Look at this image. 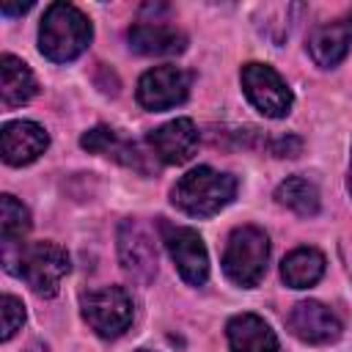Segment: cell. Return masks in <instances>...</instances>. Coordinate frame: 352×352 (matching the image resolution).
Instances as JSON below:
<instances>
[{
	"label": "cell",
	"instance_id": "17",
	"mask_svg": "<svg viewBox=\"0 0 352 352\" xmlns=\"http://www.w3.org/2000/svg\"><path fill=\"white\" fill-rule=\"evenodd\" d=\"M38 85L33 72L14 55H3L0 58V99L3 107H19L25 102H30L36 96Z\"/></svg>",
	"mask_w": 352,
	"mask_h": 352
},
{
	"label": "cell",
	"instance_id": "15",
	"mask_svg": "<svg viewBox=\"0 0 352 352\" xmlns=\"http://www.w3.org/2000/svg\"><path fill=\"white\" fill-rule=\"evenodd\" d=\"M231 352H278L272 327L256 314H239L226 324Z\"/></svg>",
	"mask_w": 352,
	"mask_h": 352
},
{
	"label": "cell",
	"instance_id": "7",
	"mask_svg": "<svg viewBox=\"0 0 352 352\" xmlns=\"http://www.w3.org/2000/svg\"><path fill=\"white\" fill-rule=\"evenodd\" d=\"M160 231H162V242H165L179 275L190 286H204L209 278V256H206V245H204L201 234L187 226H170L165 220L160 223Z\"/></svg>",
	"mask_w": 352,
	"mask_h": 352
},
{
	"label": "cell",
	"instance_id": "4",
	"mask_svg": "<svg viewBox=\"0 0 352 352\" xmlns=\"http://www.w3.org/2000/svg\"><path fill=\"white\" fill-rule=\"evenodd\" d=\"M270 258V239L258 226L234 228L223 250V272L242 289L258 286Z\"/></svg>",
	"mask_w": 352,
	"mask_h": 352
},
{
	"label": "cell",
	"instance_id": "2",
	"mask_svg": "<svg viewBox=\"0 0 352 352\" xmlns=\"http://www.w3.org/2000/svg\"><path fill=\"white\" fill-rule=\"evenodd\" d=\"M91 36H94L91 22L77 6L52 3L47 6L38 25V50L50 60L66 63L85 52V47L91 44Z\"/></svg>",
	"mask_w": 352,
	"mask_h": 352
},
{
	"label": "cell",
	"instance_id": "23",
	"mask_svg": "<svg viewBox=\"0 0 352 352\" xmlns=\"http://www.w3.org/2000/svg\"><path fill=\"white\" fill-rule=\"evenodd\" d=\"M30 6H33V3H19V6L3 3V6H0V11H3L6 16H14V14H25V11H30Z\"/></svg>",
	"mask_w": 352,
	"mask_h": 352
},
{
	"label": "cell",
	"instance_id": "10",
	"mask_svg": "<svg viewBox=\"0 0 352 352\" xmlns=\"http://www.w3.org/2000/svg\"><path fill=\"white\" fill-rule=\"evenodd\" d=\"M286 327L292 330V336H297L305 344H333L341 336L338 316L316 300L297 302L286 316Z\"/></svg>",
	"mask_w": 352,
	"mask_h": 352
},
{
	"label": "cell",
	"instance_id": "8",
	"mask_svg": "<svg viewBox=\"0 0 352 352\" xmlns=\"http://www.w3.org/2000/svg\"><path fill=\"white\" fill-rule=\"evenodd\" d=\"M190 82L192 74L179 66H154L138 80V102L151 113L176 107L187 99Z\"/></svg>",
	"mask_w": 352,
	"mask_h": 352
},
{
	"label": "cell",
	"instance_id": "13",
	"mask_svg": "<svg viewBox=\"0 0 352 352\" xmlns=\"http://www.w3.org/2000/svg\"><path fill=\"white\" fill-rule=\"evenodd\" d=\"M349 44H352V8L333 22L316 25L308 36V52L324 69L341 63L349 52Z\"/></svg>",
	"mask_w": 352,
	"mask_h": 352
},
{
	"label": "cell",
	"instance_id": "19",
	"mask_svg": "<svg viewBox=\"0 0 352 352\" xmlns=\"http://www.w3.org/2000/svg\"><path fill=\"white\" fill-rule=\"evenodd\" d=\"M275 198L278 204H283L300 217H314L319 212V190L314 182L302 176H289L286 182H280L275 190Z\"/></svg>",
	"mask_w": 352,
	"mask_h": 352
},
{
	"label": "cell",
	"instance_id": "3",
	"mask_svg": "<svg viewBox=\"0 0 352 352\" xmlns=\"http://www.w3.org/2000/svg\"><path fill=\"white\" fill-rule=\"evenodd\" d=\"M234 195H236V179L228 173H220L209 165L192 168L170 190L173 206H179L182 212H187L192 217L217 214L226 204H231Z\"/></svg>",
	"mask_w": 352,
	"mask_h": 352
},
{
	"label": "cell",
	"instance_id": "25",
	"mask_svg": "<svg viewBox=\"0 0 352 352\" xmlns=\"http://www.w3.org/2000/svg\"><path fill=\"white\" fill-rule=\"evenodd\" d=\"M138 352H148V349H138Z\"/></svg>",
	"mask_w": 352,
	"mask_h": 352
},
{
	"label": "cell",
	"instance_id": "1",
	"mask_svg": "<svg viewBox=\"0 0 352 352\" xmlns=\"http://www.w3.org/2000/svg\"><path fill=\"white\" fill-rule=\"evenodd\" d=\"M6 270L19 275L38 297H52L69 272V253L55 242H16L3 245Z\"/></svg>",
	"mask_w": 352,
	"mask_h": 352
},
{
	"label": "cell",
	"instance_id": "18",
	"mask_svg": "<svg viewBox=\"0 0 352 352\" xmlns=\"http://www.w3.org/2000/svg\"><path fill=\"white\" fill-rule=\"evenodd\" d=\"M280 275H283L286 286L308 289L324 275V256L319 250H314V248H297L283 258Z\"/></svg>",
	"mask_w": 352,
	"mask_h": 352
},
{
	"label": "cell",
	"instance_id": "22",
	"mask_svg": "<svg viewBox=\"0 0 352 352\" xmlns=\"http://www.w3.org/2000/svg\"><path fill=\"white\" fill-rule=\"evenodd\" d=\"M300 148H302L300 138H278V140L272 143V151H275L278 157H297Z\"/></svg>",
	"mask_w": 352,
	"mask_h": 352
},
{
	"label": "cell",
	"instance_id": "14",
	"mask_svg": "<svg viewBox=\"0 0 352 352\" xmlns=\"http://www.w3.org/2000/svg\"><path fill=\"white\" fill-rule=\"evenodd\" d=\"M126 41L140 55H179L187 47V36L170 25L160 22H138L129 28Z\"/></svg>",
	"mask_w": 352,
	"mask_h": 352
},
{
	"label": "cell",
	"instance_id": "16",
	"mask_svg": "<svg viewBox=\"0 0 352 352\" xmlns=\"http://www.w3.org/2000/svg\"><path fill=\"white\" fill-rule=\"evenodd\" d=\"M80 143H82V148L96 151V154H104V157H110V160H116V162H121V165H126V168L146 170L140 148H138L135 143L124 140V138H121L116 129H110V126H94V129H88V132L80 138Z\"/></svg>",
	"mask_w": 352,
	"mask_h": 352
},
{
	"label": "cell",
	"instance_id": "6",
	"mask_svg": "<svg viewBox=\"0 0 352 352\" xmlns=\"http://www.w3.org/2000/svg\"><path fill=\"white\" fill-rule=\"evenodd\" d=\"M242 91L250 99V104L270 118L289 116L292 102H294L286 80L267 63H245L242 66Z\"/></svg>",
	"mask_w": 352,
	"mask_h": 352
},
{
	"label": "cell",
	"instance_id": "11",
	"mask_svg": "<svg viewBox=\"0 0 352 352\" xmlns=\"http://www.w3.org/2000/svg\"><path fill=\"white\" fill-rule=\"evenodd\" d=\"M148 146L165 165H182L195 154L198 129L190 118H173L148 135Z\"/></svg>",
	"mask_w": 352,
	"mask_h": 352
},
{
	"label": "cell",
	"instance_id": "9",
	"mask_svg": "<svg viewBox=\"0 0 352 352\" xmlns=\"http://www.w3.org/2000/svg\"><path fill=\"white\" fill-rule=\"evenodd\" d=\"M118 258L124 270L138 278L140 283H148L157 272V248L151 234L140 220H124L118 228Z\"/></svg>",
	"mask_w": 352,
	"mask_h": 352
},
{
	"label": "cell",
	"instance_id": "20",
	"mask_svg": "<svg viewBox=\"0 0 352 352\" xmlns=\"http://www.w3.org/2000/svg\"><path fill=\"white\" fill-rule=\"evenodd\" d=\"M0 231H3V245H16L30 231V212H28V206L19 204L8 192L0 198Z\"/></svg>",
	"mask_w": 352,
	"mask_h": 352
},
{
	"label": "cell",
	"instance_id": "24",
	"mask_svg": "<svg viewBox=\"0 0 352 352\" xmlns=\"http://www.w3.org/2000/svg\"><path fill=\"white\" fill-rule=\"evenodd\" d=\"M349 192H352V165H349Z\"/></svg>",
	"mask_w": 352,
	"mask_h": 352
},
{
	"label": "cell",
	"instance_id": "5",
	"mask_svg": "<svg viewBox=\"0 0 352 352\" xmlns=\"http://www.w3.org/2000/svg\"><path fill=\"white\" fill-rule=\"evenodd\" d=\"M80 308H82V319L102 338L121 336L132 324V316H135L132 297L121 286H104V289H94L82 294Z\"/></svg>",
	"mask_w": 352,
	"mask_h": 352
},
{
	"label": "cell",
	"instance_id": "12",
	"mask_svg": "<svg viewBox=\"0 0 352 352\" xmlns=\"http://www.w3.org/2000/svg\"><path fill=\"white\" fill-rule=\"evenodd\" d=\"M50 138L36 121H8L0 132V151L8 165H28L44 154Z\"/></svg>",
	"mask_w": 352,
	"mask_h": 352
},
{
	"label": "cell",
	"instance_id": "21",
	"mask_svg": "<svg viewBox=\"0 0 352 352\" xmlns=\"http://www.w3.org/2000/svg\"><path fill=\"white\" fill-rule=\"evenodd\" d=\"M0 308H3V341H8L25 324V305L14 294H3Z\"/></svg>",
	"mask_w": 352,
	"mask_h": 352
}]
</instances>
